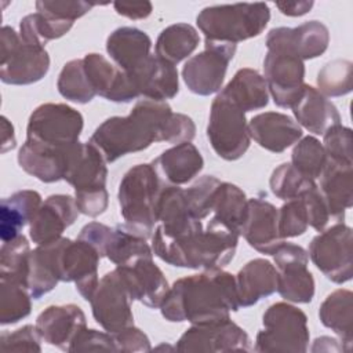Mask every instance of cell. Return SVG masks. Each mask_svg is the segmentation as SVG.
Listing matches in <instances>:
<instances>
[{
  "instance_id": "obj_39",
  "label": "cell",
  "mask_w": 353,
  "mask_h": 353,
  "mask_svg": "<svg viewBox=\"0 0 353 353\" xmlns=\"http://www.w3.org/2000/svg\"><path fill=\"white\" fill-rule=\"evenodd\" d=\"M30 251L29 241L23 234L3 241L0 248V279L26 285Z\"/></svg>"
},
{
  "instance_id": "obj_6",
  "label": "cell",
  "mask_w": 353,
  "mask_h": 353,
  "mask_svg": "<svg viewBox=\"0 0 353 353\" xmlns=\"http://www.w3.org/2000/svg\"><path fill=\"white\" fill-rule=\"evenodd\" d=\"M263 330L256 334V352H298L309 346L307 317L299 307L287 302L270 305L262 317Z\"/></svg>"
},
{
  "instance_id": "obj_15",
  "label": "cell",
  "mask_w": 353,
  "mask_h": 353,
  "mask_svg": "<svg viewBox=\"0 0 353 353\" xmlns=\"http://www.w3.org/2000/svg\"><path fill=\"white\" fill-rule=\"evenodd\" d=\"M179 352H250L248 334L230 319L211 324H192L178 339Z\"/></svg>"
},
{
  "instance_id": "obj_48",
  "label": "cell",
  "mask_w": 353,
  "mask_h": 353,
  "mask_svg": "<svg viewBox=\"0 0 353 353\" xmlns=\"http://www.w3.org/2000/svg\"><path fill=\"white\" fill-rule=\"evenodd\" d=\"M323 148L328 160L341 164L352 161V130L342 124L332 125L323 134Z\"/></svg>"
},
{
  "instance_id": "obj_18",
  "label": "cell",
  "mask_w": 353,
  "mask_h": 353,
  "mask_svg": "<svg viewBox=\"0 0 353 353\" xmlns=\"http://www.w3.org/2000/svg\"><path fill=\"white\" fill-rule=\"evenodd\" d=\"M83 65L97 95L116 103H127L139 97L134 80L103 55L90 52L84 55Z\"/></svg>"
},
{
  "instance_id": "obj_7",
  "label": "cell",
  "mask_w": 353,
  "mask_h": 353,
  "mask_svg": "<svg viewBox=\"0 0 353 353\" xmlns=\"http://www.w3.org/2000/svg\"><path fill=\"white\" fill-rule=\"evenodd\" d=\"M50 69V55L44 46L25 41L11 26L0 32V79L11 85L40 81Z\"/></svg>"
},
{
  "instance_id": "obj_30",
  "label": "cell",
  "mask_w": 353,
  "mask_h": 353,
  "mask_svg": "<svg viewBox=\"0 0 353 353\" xmlns=\"http://www.w3.org/2000/svg\"><path fill=\"white\" fill-rule=\"evenodd\" d=\"M68 150L69 148L54 149L26 139L18 152V164L26 174L44 183L58 182L66 171Z\"/></svg>"
},
{
  "instance_id": "obj_13",
  "label": "cell",
  "mask_w": 353,
  "mask_h": 353,
  "mask_svg": "<svg viewBox=\"0 0 353 353\" xmlns=\"http://www.w3.org/2000/svg\"><path fill=\"white\" fill-rule=\"evenodd\" d=\"M277 269V292L288 302L309 303L314 296V279L307 269V251L283 241L273 252Z\"/></svg>"
},
{
  "instance_id": "obj_50",
  "label": "cell",
  "mask_w": 353,
  "mask_h": 353,
  "mask_svg": "<svg viewBox=\"0 0 353 353\" xmlns=\"http://www.w3.org/2000/svg\"><path fill=\"white\" fill-rule=\"evenodd\" d=\"M97 3L83 0H39L36 1V11L74 23L76 19L85 15Z\"/></svg>"
},
{
  "instance_id": "obj_29",
  "label": "cell",
  "mask_w": 353,
  "mask_h": 353,
  "mask_svg": "<svg viewBox=\"0 0 353 353\" xmlns=\"http://www.w3.org/2000/svg\"><path fill=\"white\" fill-rule=\"evenodd\" d=\"M240 307H250L277 290V269L263 258L248 261L234 276Z\"/></svg>"
},
{
  "instance_id": "obj_26",
  "label": "cell",
  "mask_w": 353,
  "mask_h": 353,
  "mask_svg": "<svg viewBox=\"0 0 353 353\" xmlns=\"http://www.w3.org/2000/svg\"><path fill=\"white\" fill-rule=\"evenodd\" d=\"M152 167L164 185L179 186L199 175L204 160L192 142H183L164 150L152 161Z\"/></svg>"
},
{
  "instance_id": "obj_58",
  "label": "cell",
  "mask_w": 353,
  "mask_h": 353,
  "mask_svg": "<svg viewBox=\"0 0 353 353\" xmlns=\"http://www.w3.org/2000/svg\"><path fill=\"white\" fill-rule=\"evenodd\" d=\"M15 135H14V127L7 120L6 116H1V153H6L10 149L15 148Z\"/></svg>"
},
{
  "instance_id": "obj_24",
  "label": "cell",
  "mask_w": 353,
  "mask_h": 353,
  "mask_svg": "<svg viewBox=\"0 0 353 353\" xmlns=\"http://www.w3.org/2000/svg\"><path fill=\"white\" fill-rule=\"evenodd\" d=\"M128 285L132 301H139L150 309L160 307L170 285L163 270L153 258H143L130 266H117Z\"/></svg>"
},
{
  "instance_id": "obj_1",
  "label": "cell",
  "mask_w": 353,
  "mask_h": 353,
  "mask_svg": "<svg viewBox=\"0 0 353 353\" xmlns=\"http://www.w3.org/2000/svg\"><path fill=\"white\" fill-rule=\"evenodd\" d=\"M239 309L236 279L222 268L175 280L160 305L165 320L190 324L225 321Z\"/></svg>"
},
{
  "instance_id": "obj_53",
  "label": "cell",
  "mask_w": 353,
  "mask_h": 353,
  "mask_svg": "<svg viewBox=\"0 0 353 353\" xmlns=\"http://www.w3.org/2000/svg\"><path fill=\"white\" fill-rule=\"evenodd\" d=\"M194 137H196L194 121L188 114L172 112V114L164 128L161 142L178 145V143H183V142H192V139Z\"/></svg>"
},
{
  "instance_id": "obj_46",
  "label": "cell",
  "mask_w": 353,
  "mask_h": 353,
  "mask_svg": "<svg viewBox=\"0 0 353 353\" xmlns=\"http://www.w3.org/2000/svg\"><path fill=\"white\" fill-rule=\"evenodd\" d=\"M277 225L279 234L283 240L302 236L307 230V212L301 197L287 200V203L277 210Z\"/></svg>"
},
{
  "instance_id": "obj_14",
  "label": "cell",
  "mask_w": 353,
  "mask_h": 353,
  "mask_svg": "<svg viewBox=\"0 0 353 353\" xmlns=\"http://www.w3.org/2000/svg\"><path fill=\"white\" fill-rule=\"evenodd\" d=\"M263 79L279 108H292L305 88V63L283 50H268L263 59Z\"/></svg>"
},
{
  "instance_id": "obj_4",
  "label": "cell",
  "mask_w": 353,
  "mask_h": 353,
  "mask_svg": "<svg viewBox=\"0 0 353 353\" xmlns=\"http://www.w3.org/2000/svg\"><path fill=\"white\" fill-rule=\"evenodd\" d=\"M270 21L265 3H234L204 7L196 23L205 40L237 44L259 36Z\"/></svg>"
},
{
  "instance_id": "obj_5",
  "label": "cell",
  "mask_w": 353,
  "mask_h": 353,
  "mask_svg": "<svg viewBox=\"0 0 353 353\" xmlns=\"http://www.w3.org/2000/svg\"><path fill=\"white\" fill-rule=\"evenodd\" d=\"M164 183L152 164L131 167L120 181L117 199L120 214L132 230L152 237L156 221V204Z\"/></svg>"
},
{
  "instance_id": "obj_56",
  "label": "cell",
  "mask_w": 353,
  "mask_h": 353,
  "mask_svg": "<svg viewBox=\"0 0 353 353\" xmlns=\"http://www.w3.org/2000/svg\"><path fill=\"white\" fill-rule=\"evenodd\" d=\"M114 11L128 19H145L152 14L153 6L150 1H114Z\"/></svg>"
},
{
  "instance_id": "obj_41",
  "label": "cell",
  "mask_w": 353,
  "mask_h": 353,
  "mask_svg": "<svg viewBox=\"0 0 353 353\" xmlns=\"http://www.w3.org/2000/svg\"><path fill=\"white\" fill-rule=\"evenodd\" d=\"M32 295L26 285L0 279V324H15L32 310Z\"/></svg>"
},
{
  "instance_id": "obj_55",
  "label": "cell",
  "mask_w": 353,
  "mask_h": 353,
  "mask_svg": "<svg viewBox=\"0 0 353 353\" xmlns=\"http://www.w3.org/2000/svg\"><path fill=\"white\" fill-rule=\"evenodd\" d=\"M116 352H149L152 350L148 335L138 327L130 325L112 334Z\"/></svg>"
},
{
  "instance_id": "obj_52",
  "label": "cell",
  "mask_w": 353,
  "mask_h": 353,
  "mask_svg": "<svg viewBox=\"0 0 353 353\" xmlns=\"http://www.w3.org/2000/svg\"><path fill=\"white\" fill-rule=\"evenodd\" d=\"M301 199L307 212L309 226H312L317 232H323L328 222L331 221V218L325 201L319 190V186L316 185L312 189H309L303 196H301Z\"/></svg>"
},
{
  "instance_id": "obj_10",
  "label": "cell",
  "mask_w": 353,
  "mask_h": 353,
  "mask_svg": "<svg viewBox=\"0 0 353 353\" xmlns=\"http://www.w3.org/2000/svg\"><path fill=\"white\" fill-rule=\"evenodd\" d=\"M352 243V228L336 222L312 239L307 255L328 280L343 284L353 276Z\"/></svg>"
},
{
  "instance_id": "obj_21",
  "label": "cell",
  "mask_w": 353,
  "mask_h": 353,
  "mask_svg": "<svg viewBox=\"0 0 353 353\" xmlns=\"http://www.w3.org/2000/svg\"><path fill=\"white\" fill-rule=\"evenodd\" d=\"M85 327V314L74 303L51 305L36 319V328L41 339L66 352H69V346Z\"/></svg>"
},
{
  "instance_id": "obj_49",
  "label": "cell",
  "mask_w": 353,
  "mask_h": 353,
  "mask_svg": "<svg viewBox=\"0 0 353 353\" xmlns=\"http://www.w3.org/2000/svg\"><path fill=\"white\" fill-rule=\"evenodd\" d=\"M41 336L36 325L26 324L12 332H1L0 350L1 352H41Z\"/></svg>"
},
{
  "instance_id": "obj_20",
  "label": "cell",
  "mask_w": 353,
  "mask_h": 353,
  "mask_svg": "<svg viewBox=\"0 0 353 353\" xmlns=\"http://www.w3.org/2000/svg\"><path fill=\"white\" fill-rule=\"evenodd\" d=\"M74 197L69 194H51L41 203L29 223V236L33 243L46 244L62 237V233L79 216Z\"/></svg>"
},
{
  "instance_id": "obj_31",
  "label": "cell",
  "mask_w": 353,
  "mask_h": 353,
  "mask_svg": "<svg viewBox=\"0 0 353 353\" xmlns=\"http://www.w3.org/2000/svg\"><path fill=\"white\" fill-rule=\"evenodd\" d=\"M139 92V97L153 101H167L179 92V77L175 65L150 55L148 62L130 76Z\"/></svg>"
},
{
  "instance_id": "obj_43",
  "label": "cell",
  "mask_w": 353,
  "mask_h": 353,
  "mask_svg": "<svg viewBox=\"0 0 353 353\" xmlns=\"http://www.w3.org/2000/svg\"><path fill=\"white\" fill-rule=\"evenodd\" d=\"M327 154L323 148V143L312 137L307 135L296 142L291 153V164L306 178L316 181L320 178L325 164H327Z\"/></svg>"
},
{
  "instance_id": "obj_36",
  "label": "cell",
  "mask_w": 353,
  "mask_h": 353,
  "mask_svg": "<svg viewBox=\"0 0 353 353\" xmlns=\"http://www.w3.org/2000/svg\"><path fill=\"white\" fill-rule=\"evenodd\" d=\"M352 299V291L339 288L327 295L319 309V317L321 324L339 336L345 352H350L353 342Z\"/></svg>"
},
{
  "instance_id": "obj_57",
  "label": "cell",
  "mask_w": 353,
  "mask_h": 353,
  "mask_svg": "<svg viewBox=\"0 0 353 353\" xmlns=\"http://www.w3.org/2000/svg\"><path fill=\"white\" fill-rule=\"evenodd\" d=\"M313 4H314L313 1H284V3H276V7L284 15L301 17L307 14L312 10Z\"/></svg>"
},
{
  "instance_id": "obj_27",
  "label": "cell",
  "mask_w": 353,
  "mask_h": 353,
  "mask_svg": "<svg viewBox=\"0 0 353 353\" xmlns=\"http://www.w3.org/2000/svg\"><path fill=\"white\" fill-rule=\"evenodd\" d=\"M66 241L68 237H61L51 243L39 244L30 251L26 287L33 299H40L61 281L59 256Z\"/></svg>"
},
{
  "instance_id": "obj_16",
  "label": "cell",
  "mask_w": 353,
  "mask_h": 353,
  "mask_svg": "<svg viewBox=\"0 0 353 353\" xmlns=\"http://www.w3.org/2000/svg\"><path fill=\"white\" fill-rule=\"evenodd\" d=\"M101 258L98 250L90 243L81 239L74 241L68 239L59 256L61 281H73L76 291L90 302L99 283L98 265Z\"/></svg>"
},
{
  "instance_id": "obj_17",
  "label": "cell",
  "mask_w": 353,
  "mask_h": 353,
  "mask_svg": "<svg viewBox=\"0 0 353 353\" xmlns=\"http://www.w3.org/2000/svg\"><path fill=\"white\" fill-rule=\"evenodd\" d=\"M330 44V30L320 21H307L296 28H273L266 36L268 50H283L299 59H314L325 52Z\"/></svg>"
},
{
  "instance_id": "obj_3",
  "label": "cell",
  "mask_w": 353,
  "mask_h": 353,
  "mask_svg": "<svg viewBox=\"0 0 353 353\" xmlns=\"http://www.w3.org/2000/svg\"><path fill=\"white\" fill-rule=\"evenodd\" d=\"M239 233L210 218L201 226L182 237L167 239L154 232L152 250L163 262L188 269H216L226 266L234 256Z\"/></svg>"
},
{
  "instance_id": "obj_34",
  "label": "cell",
  "mask_w": 353,
  "mask_h": 353,
  "mask_svg": "<svg viewBox=\"0 0 353 353\" xmlns=\"http://www.w3.org/2000/svg\"><path fill=\"white\" fill-rule=\"evenodd\" d=\"M244 112L259 110L269 103V90L263 76L252 68L239 69L221 91Z\"/></svg>"
},
{
  "instance_id": "obj_47",
  "label": "cell",
  "mask_w": 353,
  "mask_h": 353,
  "mask_svg": "<svg viewBox=\"0 0 353 353\" xmlns=\"http://www.w3.org/2000/svg\"><path fill=\"white\" fill-rule=\"evenodd\" d=\"M219 183L221 179L216 176L204 175L199 178L190 188L185 189L188 205L194 218L201 221L211 215V200Z\"/></svg>"
},
{
  "instance_id": "obj_25",
  "label": "cell",
  "mask_w": 353,
  "mask_h": 353,
  "mask_svg": "<svg viewBox=\"0 0 353 353\" xmlns=\"http://www.w3.org/2000/svg\"><path fill=\"white\" fill-rule=\"evenodd\" d=\"M152 39L134 26L114 29L106 39V51L124 73L135 74L150 58Z\"/></svg>"
},
{
  "instance_id": "obj_37",
  "label": "cell",
  "mask_w": 353,
  "mask_h": 353,
  "mask_svg": "<svg viewBox=\"0 0 353 353\" xmlns=\"http://www.w3.org/2000/svg\"><path fill=\"white\" fill-rule=\"evenodd\" d=\"M200 36L194 26L178 22L161 30L154 46V55L176 65L186 59L199 46Z\"/></svg>"
},
{
  "instance_id": "obj_51",
  "label": "cell",
  "mask_w": 353,
  "mask_h": 353,
  "mask_svg": "<svg viewBox=\"0 0 353 353\" xmlns=\"http://www.w3.org/2000/svg\"><path fill=\"white\" fill-rule=\"evenodd\" d=\"M116 352L114 341L110 332L88 330L87 327L80 331L76 339L69 346V352Z\"/></svg>"
},
{
  "instance_id": "obj_54",
  "label": "cell",
  "mask_w": 353,
  "mask_h": 353,
  "mask_svg": "<svg viewBox=\"0 0 353 353\" xmlns=\"http://www.w3.org/2000/svg\"><path fill=\"white\" fill-rule=\"evenodd\" d=\"M74 200L80 214L95 218L106 211L109 204V193L106 188L79 190L74 192Z\"/></svg>"
},
{
  "instance_id": "obj_9",
  "label": "cell",
  "mask_w": 353,
  "mask_h": 353,
  "mask_svg": "<svg viewBox=\"0 0 353 353\" xmlns=\"http://www.w3.org/2000/svg\"><path fill=\"white\" fill-rule=\"evenodd\" d=\"M84 127L83 114L66 103L47 102L29 116L26 139L54 148L68 149L79 142Z\"/></svg>"
},
{
  "instance_id": "obj_19",
  "label": "cell",
  "mask_w": 353,
  "mask_h": 353,
  "mask_svg": "<svg viewBox=\"0 0 353 353\" xmlns=\"http://www.w3.org/2000/svg\"><path fill=\"white\" fill-rule=\"evenodd\" d=\"M240 234L258 252L273 255L284 241L279 234L277 208L263 199H248Z\"/></svg>"
},
{
  "instance_id": "obj_23",
  "label": "cell",
  "mask_w": 353,
  "mask_h": 353,
  "mask_svg": "<svg viewBox=\"0 0 353 353\" xmlns=\"http://www.w3.org/2000/svg\"><path fill=\"white\" fill-rule=\"evenodd\" d=\"M250 138L261 148L281 153L302 138L301 125L290 116L280 112H265L248 121Z\"/></svg>"
},
{
  "instance_id": "obj_35",
  "label": "cell",
  "mask_w": 353,
  "mask_h": 353,
  "mask_svg": "<svg viewBox=\"0 0 353 353\" xmlns=\"http://www.w3.org/2000/svg\"><path fill=\"white\" fill-rule=\"evenodd\" d=\"M146 240L128 225L117 223L106 239L103 256L116 266H130L139 259L153 258V250Z\"/></svg>"
},
{
  "instance_id": "obj_33",
  "label": "cell",
  "mask_w": 353,
  "mask_h": 353,
  "mask_svg": "<svg viewBox=\"0 0 353 353\" xmlns=\"http://www.w3.org/2000/svg\"><path fill=\"white\" fill-rule=\"evenodd\" d=\"M41 205V196L32 189H22L4 197L0 204V239L8 241L21 234Z\"/></svg>"
},
{
  "instance_id": "obj_40",
  "label": "cell",
  "mask_w": 353,
  "mask_h": 353,
  "mask_svg": "<svg viewBox=\"0 0 353 353\" xmlns=\"http://www.w3.org/2000/svg\"><path fill=\"white\" fill-rule=\"evenodd\" d=\"M72 26L73 22L57 19L51 15L36 11L21 19L19 36L28 43L46 46L47 41L66 34Z\"/></svg>"
},
{
  "instance_id": "obj_42",
  "label": "cell",
  "mask_w": 353,
  "mask_h": 353,
  "mask_svg": "<svg viewBox=\"0 0 353 353\" xmlns=\"http://www.w3.org/2000/svg\"><path fill=\"white\" fill-rule=\"evenodd\" d=\"M58 92L68 101L88 103L97 95L87 79L83 58L66 62L57 80Z\"/></svg>"
},
{
  "instance_id": "obj_38",
  "label": "cell",
  "mask_w": 353,
  "mask_h": 353,
  "mask_svg": "<svg viewBox=\"0 0 353 353\" xmlns=\"http://www.w3.org/2000/svg\"><path fill=\"white\" fill-rule=\"evenodd\" d=\"M247 200L244 190L237 185L221 181L211 200V218L240 234Z\"/></svg>"
},
{
  "instance_id": "obj_22",
  "label": "cell",
  "mask_w": 353,
  "mask_h": 353,
  "mask_svg": "<svg viewBox=\"0 0 353 353\" xmlns=\"http://www.w3.org/2000/svg\"><path fill=\"white\" fill-rule=\"evenodd\" d=\"M106 164L102 153L90 141L77 142L68 150L63 181L72 185L74 192L106 188Z\"/></svg>"
},
{
  "instance_id": "obj_28",
  "label": "cell",
  "mask_w": 353,
  "mask_h": 353,
  "mask_svg": "<svg viewBox=\"0 0 353 353\" xmlns=\"http://www.w3.org/2000/svg\"><path fill=\"white\" fill-rule=\"evenodd\" d=\"M319 190L325 201L330 218L335 222H343L345 211L353 205V164L327 160L320 175Z\"/></svg>"
},
{
  "instance_id": "obj_45",
  "label": "cell",
  "mask_w": 353,
  "mask_h": 353,
  "mask_svg": "<svg viewBox=\"0 0 353 353\" xmlns=\"http://www.w3.org/2000/svg\"><path fill=\"white\" fill-rule=\"evenodd\" d=\"M353 63L347 59L327 62L317 73V90L325 97H342L352 91Z\"/></svg>"
},
{
  "instance_id": "obj_12",
  "label": "cell",
  "mask_w": 353,
  "mask_h": 353,
  "mask_svg": "<svg viewBox=\"0 0 353 353\" xmlns=\"http://www.w3.org/2000/svg\"><path fill=\"white\" fill-rule=\"evenodd\" d=\"M131 302L128 285L117 266L102 276L90 299L95 321L110 334L134 325Z\"/></svg>"
},
{
  "instance_id": "obj_2",
  "label": "cell",
  "mask_w": 353,
  "mask_h": 353,
  "mask_svg": "<svg viewBox=\"0 0 353 353\" xmlns=\"http://www.w3.org/2000/svg\"><path fill=\"white\" fill-rule=\"evenodd\" d=\"M172 114L164 101L139 99L127 116H113L101 123L90 142L102 153L106 163L148 149L161 142L164 128Z\"/></svg>"
},
{
  "instance_id": "obj_8",
  "label": "cell",
  "mask_w": 353,
  "mask_h": 353,
  "mask_svg": "<svg viewBox=\"0 0 353 353\" xmlns=\"http://www.w3.org/2000/svg\"><path fill=\"white\" fill-rule=\"evenodd\" d=\"M207 138L214 152L228 161L241 159L250 148L245 112L221 92L210 108Z\"/></svg>"
},
{
  "instance_id": "obj_44",
  "label": "cell",
  "mask_w": 353,
  "mask_h": 353,
  "mask_svg": "<svg viewBox=\"0 0 353 353\" xmlns=\"http://www.w3.org/2000/svg\"><path fill=\"white\" fill-rule=\"evenodd\" d=\"M316 185L313 179L302 175L291 163H283L276 167L269 179L272 193L280 200L299 199Z\"/></svg>"
},
{
  "instance_id": "obj_11",
  "label": "cell",
  "mask_w": 353,
  "mask_h": 353,
  "mask_svg": "<svg viewBox=\"0 0 353 353\" xmlns=\"http://www.w3.org/2000/svg\"><path fill=\"white\" fill-rule=\"evenodd\" d=\"M237 44L204 40V50L190 57L182 69V79L190 92L208 97L219 92Z\"/></svg>"
},
{
  "instance_id": "obj_32",
  "label": "cell",
  "mask_w": 353,
  "mask_h": 353,
  "mask_svg": "<svg viewBox=\"0 0 353 353\" xmlns=\"http://www.w3.org/2000/svg\"><path fill=\"white\" fill-rule=\"evenodd\" d=\"M291 109L296 123L316 135H323L332 125L341 124V114L336 106L309 84H305L302 95Z\"/></svg>"
}]
</instances>
